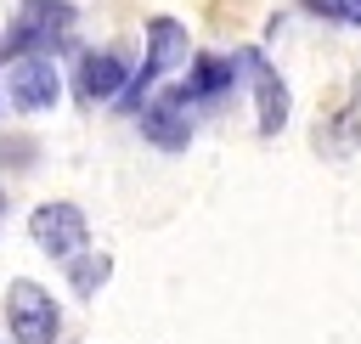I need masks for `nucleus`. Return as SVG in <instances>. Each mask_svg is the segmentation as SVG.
I'll return each instance as SVG.
<instances>
[{
    "label": "nucleus",
    "instance_id": "nucleus-1",
    "mask_svg": "<svg viewBox=\"0 0 361 344\" xmlns=\"http://www.w3.org/2000/svg\"><path fill=\"white\" fill-rule=\"evenodd\" d=\"M73 28H79V6L73 0H23L11 28L0 34V62H17V56H56L73 45Z\"/></svg>",
    "mask_w": 361,
    "mask_h": 344
},
{
    "label": "nucleus",
    "instance_id": "nucleus-2",
    "mask_svg": "<svg viewBox=\"0 0 361 344\" xmlns=\"http://www.w3.org/2000/svg\"><path fill=\"white\" fill-rule=\"evenodd\" d=\"M141 68L130 73V85H124V96L113 102L118 113H135L158 85H164V73H175V68H186L192 62V34H186V23L180 17H152L147 23V34H141Z\"/></svg>",
    "mask_w": 361,
    "mask_h": 344
},
{
    "label": "nucleus",
    "instance_id": "nucleus-3",
    "mask_svg": "<svg viewBox=\"0 0 361 344\" xmlns=\"http://www.w3.org/2000/svg\"><path fill=\"white\" fill-rule=\"evenodd\" d=\"M6 333H11V344H56V333H62V305L51 299V288L17 276V282L6 288Z\"/></svg>",
    "mask_w": 361,
    "mask_h": 344
},
{
    "label": "nucleus",
    "instance_id": "nucleus-4",
    "mask_svg": "<svg viewBox=\"0 0 361 344\" xmlns=\"http://www.w3.org/2000/svg\"><path fill=\"white\" fill-rule=\"evenodd\" d=\"M28 237H34L39 254H51V259L68 265V259H79V254L90 248V220H85L79 203L51 197V203H39V209L28 214Z\"/></svg>",
    "mask_w": 361,
    "mask_h": 344
},
{
    "label": "nucleus",
    "instance_id": "nucleus-5",
    "mask_svg": "<svg viewBox=\"0 0 361 344\" xmlns=\"http://www.w3.org/2000/svg\"><path fill=\"white\" fill-rule=\"evenodd\" d=\"M130 118H135V130H141L158 152H186V147H192V102H186L180 85L152 90Z\"/></svg>",
    "mask_w": 361,
    "mask_h": 344
},
{
    "label": "nucleus",
    "instance_id": "nucleus-6",
    "mask_svg": "<svg viewBox=\"0 0 361 344\" xmlns=\"http://www.w3.org/2000/svg\"><path fill=\"white\" fill-rule=\"evenodd\" d=\"M237 56H243V73H248V90H254V118H259V135H282V130H288V113H293L282 73L271 68V56H265L259 45H243Z\"/></svg>",
    "mask_w": 361,
    "mask_h": 344
},
{
    "label": "nucleus",
    "instance_id": "nucleus-7",
    "mask_svg": "<svg viewBox=\"0 0 361 344\" xmlns=\"http://www.w3.org/2000/svg\"><path fill=\"white\" fill-rule=\"evenodd\" d=\"M130 73H135V68H130L113 45H102V51H79V56H73V96H79L85 107H107V102L124 96Z\"/></svg>",
    "mask_w": 361,
    "mask_h": 344
},
{
    "label": "nucleus",
    "instance_id": "nucleus-8",
    "mask_svg": "<svg viewBox=\"0 0 361 344\" xmlns=\"http://www.w3.org/2000/svg\"><path fill=\"white\" fill-rule=\"evenodd\" d=\"M237 79H243V56H237V51H197V56L186 62L180 90H186L192 107H220V102H231Z\"/></svg>",
    "mask_w": 361,
    "mask_h": 344
},
{
    "label": "nucleus",
    "instance_id": "nucleus-9",
    "mask_svg": "<svg viewBox=\"0 0 361 344\" xmlns=\"http://www.w3.org/2000/svg\"><path fill=\"white\" fill-rule=\"evenodd\" d=\"M6 96L17 113H51L62 102V73L51 56H17L6 62Z\"/></svg>",
    "mask_w": 361,
    "mask_h": 344
},
{
    "label": "nucleus",
    "instance_id": "nucleus-10",
    "mask_svg": "<svg viewBox=\"0 0 361 344\" xmlns=\"http://www.w3.org/2000/svg\"><path fill=\"white\" fill-rule=\"evenodd\" d=\"M107 276H113V259H107V254H90V248H85L79 259H68V282H73L79 299H96V288H102Z\"/></svg>",
    "mask_w": 361,
    "mask_h": 344
},
{
    "label": "nucleus",
    "instance_id": "nucleus-11",
    "mask_svg": "<svg viewBox=\"0 0 361 344\" xmlns=\"http://www.w3.org/2000/svg\"><path fill=\"white\" fill-rule=\"evenodd\" d=\"M310 17L322 23H344V28H361V0H299Z\"/></svg>",
    "mask_w": 361,
    "mask_h": 344
},
{
    "label": "nucleus",
    "instance_id": "nucleus-12",
    "mask_svg": "<svg viewBox=\"0 0 361 344\" xmlns=\"http://www.w3.org/2000/svg\"><path fill=\"white\" fill-rule=\"evenodd\" d=\"M0 164L28 169V164H34V141H0Z\"/></svg>",
    "mask_w": 361,
    "mask_h": 344
},
{
    "label": "nucleus",
    "instance_id": "nucleus-13",
    "mask_svg": "<svg viewBox=\"0 0 361 344\" xmlns=\"http://www.w3.org/2000/svg\"><path fill=\"white\" fill-rule=\"evenodd\" d=\"M0 214H6V197H0Z\"/></svg>",
    "mask_w": 361,
    "mask_h": 344
}]
</instances>
